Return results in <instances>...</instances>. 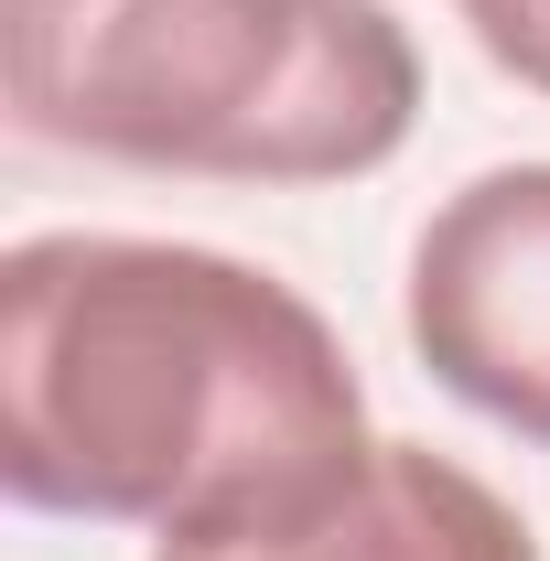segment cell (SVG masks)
<instances>
[{
  "label": "cell",
  "mask_w": 550,
  "mask_h": 561,
  "mask_svg": "<svg viewBox=\"0 0 550 561\" xmlns=\"http://www.w3.org/2000/svg\"><path fill=\"white\" fill-rule=\"evenodd\" d=\"M378 454L335 324L260 260L55 227L0 260V486L98 529H249Z\"/></svg>",
  "instance_id": "6da1fadb"
},
{
  "label": "cell",
  "mask_w": 550,
  "mask_h": 561,
  "mask_svg": "<svg viewBox=\"0 0 550 561\" xmlns=\"http://www.w3.org/2000/svg\"><path fill=\"white\" fill-rule=\"evenodd\" d=\"M151 561H540V540L475 465L378 432V454L335 496H313L291 518H249V529L151 540Z\"/></svg>",
  "instance_id": "277c9868"
},
{
  "label": "cell",
  "mask_w": 550,
  "mask_h": 561,
  "mask_svg": "<svg viewBox=\"0 0 550 561\" xmlns=\"http://www.w3.org/2000/svg\"><path fill=\"white\" fill-rule=\"evenodd\" d=\"M465 33H475V55L496 76L550 98V0H465Z\"/></svg>",
  "instance_id": "5b68a950"
},
{
  "label": "cell",
  "mask_w": 550,
  "mask_h": 561,
  "mask_svg": "<svg viewBox=\"0 0 550 561\" xmlns=\"http://www.w3.org/2000/svg\"><path fill=\"white\" fill-rule=\"evenodd\" d=\"M0 98L130 173L356 184L421 119V44L389 0H0Z\"/></svg>",
  "instance_id": "7a4b0ae2"
},
{
  "label": "cell",
  "mask_w": 550,
  "mask_h": 561,
  "mask_svg": "<svg viewBox=\"0 0 550 561\" xmlns=\"http://www.w3.org/2000/svg\"><path fill=\"white\" fill-rule=\"evenodd\" d=\"M400 324L432 389L550 443V162H496L421 216Z\"/></svg>",
  "instance_id": "3957f363"
}]
</instances>
